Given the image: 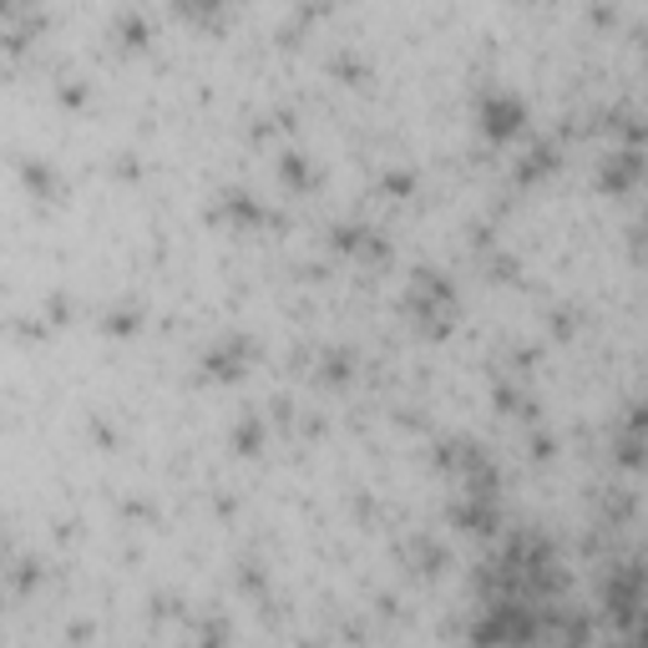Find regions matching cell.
Here are the masks:
<instances>
[{"label":"cell","mask_w":648,"mask_h":648,"mask_svg":"<svg viewBox=\"0 0 648 648\" xmlns=\"http://www.w3.org/2000/svg\"><path fill=\"white\" fill-rule=\"evenodd\" d=\"M543 644V608L527 598H486L472 619V648H532Z\"/></svg>","instance_id":"cell-1"},{"label":"cell","mask_w":648,"mask_h":648,"mask_svg":"<svg viewBox=\"0 0 648 648\" xmlns=\"http://www.w3.org/2000/svg\"><path fill=\"white\" fill-rule=\"evenodd\" d=\"M457 284L446 279L441 269H411V289H406V314L421 324V335L426 339H446L451 335V324H457Z\"/></svg>","instance_id":"cell-2"},{"label":"cell","mask_w":648,"mask_h":648,"mask_svg":"<svg viewBox=\"0 0 648 648\" xmlns=\"http://www.w3.org/2000/svg\"><path fill=\"white\" fill-rule=\"evenodd\" d=\"M527 102L516 97V91L507 87H486L476 91V133L486 137V142H497V148H507V142H516V137H527Z\"/></svg>","instance_id":"cell-3"},{"label":"cell","mask_w":648,"mask_h":648,"mask_svg":"<svg viewBox=\"0 0 648 648\" xmlns=\"http://www.w3.org/2000/svg\"><path fill=\"white\" fill-rule=\"evenodd\" d=\"M253 354H259V345H253L249 335H228L203 354V370H198V375H203L208 385H238L244 375H249Z\"/></svg>","instance_id":"cell-4"},{"label":"cell","mask_w":648,"mask_h":648,"mask_svg":"<svg viewBox=\"0 0 648 648\" xmlns=\"http://www.w3.org/2000/svg\"><path fill=\"white\" fill-rule=\"evenodd\" d=\"M446 522L461 527L466 537H497V532H501L497 501H476V497H457V501H451V507H446Z\"/></svg>","instance_id":"cell-5"},{"label":"cell","mask_w":648,"mask_h":648,"mask_svg":"<svg viewBox=\"0 0 648 648\" xmlns=\"http://www.w3.org/2000/svg\"><path fill=\"white\" fill-rule=\"evenodd\" d=\"M213 219H228V223H238V228H259V223H279L274 213H269L253 192H244V188H228L219 198V208H213Z\"/></svg>","instance_id":"cell-6"},{"label":"cell","mask_w":648,"mask_h":648,"mask_svg":"<svg viewBox=\"0 0 648 648\" xmlns=\"http://www.w3.org/2000/svg\"><path fill=\"white\" fill-rule=\"evenodd\" d=\"M562 167V152H558V142H532L527 152H522V158H516V183H522V188H537V183H543V177H552Z\"/></svg>","instance_id":"cell-7"},{"label":"cell","mask_w":648,"mask_h":648,"mask_svg":"<svg viewBox=\"0 0 648 648\" xmlns=\"http://www.w3.org/2000/svg\"><path fill=\"white\" fill-rule=\"evenodd\" d=\"M15 173H21V183H26V192L36 198V203H57V198H61V177H57V167H51V162L26 158Z\"/></svg>","instance_id":"cell-8"},{"label":"cell","mask_w":648,"mask_h":648,"mask_svg":"<svg viewBox=\"0 0 648 648\" xmlns=\"http://www.w3.org/2000/svg\"><path fill=\"white\" fill-rule=\"evenodd\" d=\"M638 173H644V162H638V152H619V158H608V167L598 173V183H603L608 192H623L634 188Z\"/></svg>","instance_id":"cell-9"},{"label":"cell","mask_w":648,"mask_h":648,"mask_svg":"<svg viewBox=\"0 0 648 648\" xmlns=\"http://www.w3.org/2000/svg\"><path fill=\"white\" fill-rule=\"evenodd\" d=\"M320 385H345V381H354V354L350 350H324L320 354Z\"/></svg>","instance_id":"cell-10"},{"label":"cell","mask_w":648,"mask_h":648,"mask_svg":"<svg viewBox=\"0 0 648 648\" xmlns=\"http://www.w3.org/2000/svg\"><path fill=\"white\" fill-rule=\"evenodd\" d=\"M279 177H284V183H289V188H299V192H304V188H314V183H320L304 152H284V158H279Z\"/></svg>","instance_id":"cell-11"},{"label":"cell","mask_w":648,"mask_h":648,"mask_svg":"<svg viewBox=\"0 0 648 648\" xmlns=\"http://www.w3.org/2000/svg\"><path fill=\"white\" fill-rule=\"evenodd\" d=\"M142 329V314L137 310H107L102 314V335L107 339H133Z\"/></svg>","instance_id":"cell-12"},{"label":"cell","mask_w":648,"mask_h":648,"mask_svg":"<svg viewBox=\"0 0 648 648\" xmlns=\"http://www.w3.org/2000/svg\"><path fill=\"white\" fill-rule=\"evenodd\" d=\"M411 552H415V573H441L446 568V547H436L431 537H411Z\"/></svg>","instance_id":"cell-13"},{"label":"cell","mask_w":648,"mask_h":648,"mask_svg":"<svg viewBox=\"0 0 648 648\" xmlns=\"http://www.w3.org/2000/svg\"><path fill=\"white\" fill-rule=\"evenodd\" d=\"M234 451L238 457H259V451H264V426H259L253 415L234 426Z\"/></svg>","instance_id":"cell-14"},{"label":"cell","mask_w":648,"mask_h":648,"mask_svg":"<svg viewBox=\"0 0 648 648\" xmlns=\"http://www.w3.org/2000/svg\"><path fill=\"white\" fill-rule=\"evenodd\" d=\"M198 644L203 648H228V619H223V613H203V623H198Z\"/></svg>","instance_id":"cell-15"},{"label":"cell","mask_w":648,"mask_h":648,"mask_svg":"<svg viewBox=\"0 0 648 648\" xmlns=\"http://www.w3.org/2000/svg\"><path fill=\"white\" fill-rule=\"evenodd\" d=\"M385 192H390V198H411V192H415V173L390 167V173H385Z\"/></svg>","instance_id":"cell-16"},{"label":"cell","mask_w":648,"mask_h":648,"mask_svg":"<svg viewBox=\"0 0 648 648\" xmlns=\"http://www.w3.org/2000/svg\"><path fill=\"white\" fill-rule=\"evenodd\" d=\"M532 457L552 461V457H558V441H552V436H532Z\"/></svg>","instance_id":"cell-17"},{"label":"cell","mask_w":648,"mask_h":648,"mask_svg":"<svg viewBox=\"0 0 648 648\" xmlns=\"http://www.w3.org/2000/svg\"><path fill=\"white\" fill-rule=\"evenodd\" d=\"M61 102L76 107V102H87V87H61Z\"/></svg>","instance_id":"cell-18"}]
</instances>
